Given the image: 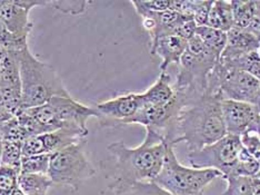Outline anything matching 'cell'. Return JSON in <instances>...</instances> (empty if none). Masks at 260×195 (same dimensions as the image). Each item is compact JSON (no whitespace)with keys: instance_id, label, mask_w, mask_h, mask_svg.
<instances>
[{"instance_id":"6da1fadb","label":"cell","mask_w":260,"mask_h":195,"mask_svg":"<svg viewBox=\"0 0 260 195\" xmlns=\"http://www.w3.org/2000/svg\"><path fill=\"white\" fill-rule=\"evenodd\" d=\"M168 144L160 135L146 129L143 143L137 147H129L122 141L108 145L109 158L100 165L110 195H116L123 188L140 182H153L166 157Z\"/></svg>"},{"instance_id":"7a4b0ae2","label":"cell","mask_w":260,"mask_h":195,"mask_svg":"<svg viewBox=\"0 0 260 195\" xmlns=\"http://www.w3.org/2000/svg\"><path fill=\"white\" fill-rule=\"evenodd\" d=\"M220 95H206L186 104L176 120L175 144L185 143L189 152L199 151L227 135Z\"/></svg>"},{"instance_id":"3957f363","label":"cell","mask_w":260,"mask_h":195,"mask_svg":"<svg viewBox=\"0 0 260 195\" xmlns=\"http://www.w3.org/2000/svg\"><path fill=\"white\" fill-rule=\"evenodd\" d=\"M18 62L21 110L39 107L54 97H70L56 70L39 61L28 46L18 52Z\"/></svg>"},{"instance_id":"277c9868","label":"cell","mask_w":260,"mask_h":195,"mask_svg":"<svg viewBox=\"0 0 260 195\" xmlns=\"http://www.w3.org/2000/svg\"><path fill=\"white\" fill-rule=\"evenodd\" d=\"M216 177H221L216 170L182 165L176 156L175 146L169 145L161 171L153 182L171 195H204L205 188Z\"/></svg>"},{"instance_id":"5b68a950","label":"cell","mask_w":260,"mask_h":195,"mask_svg":"<svg viewBox=\"0 0 260 195\" xmlns=\"http://www.w3.org/2000/svg\"><path fill=\"white\" fill-rule=\"evenodd\" d=\"M219 63V57L207 49L197 35L188 40L185 54L179 63V72L177 75L175 90L186 91L194 96L207 94V79Z\"/></svg>"},{"instance_id":"8992f818","label":"cell","mask_w":260,"mask_h":195,"mask_svg":"<svg viewBox=\"0 0 260 195\" xmlns=\"http://www.w3.org/2000/svg\"><path fill=\"white\" fill-rule=\"evenodd\" d=\"M44 125L57 131L69 129L88 135L87 122L91 117L100 118L96 108L77 102L70 97H54L48 103L26 110Z\"/></svg>"},{"instance_id":"52a82bcc","label":"cell","mask_w":260,"mask_h":195,"mask_svg":"<svg viewBox=\"0 0 260 195\" xmlns=\"http://www.w3.org/2000/svg\"><path fill=\"white\" fill-rule=\"evenodd\" d=\"M96 174V169L87 157L80 143L51 154L48 176L54 185H61L77 192L85 181Z\"/></svg>"},{"instance_id":"ba28073f","label":"cell","mask_w":260,"mask_h":195,"mask_svg":"<svg viewBox=\"0 0 260 195\" xmlns=\"http://www.w3.org/2000/svg\"><path fill=\"white\" fill-rule=\"evenodd\" d=\"M242 144L239 136L227 134L216 143L199 151L189 152L187 158L193 169H212L221 173V179L232 175L238 161Z\"/></svg>"},{"instance_id":"9c48e42d","label":"cell","mask_w":260,"mask_h":195,"mask_svg":"<svg viewBox=\"0 0 260 195\" xmlns=\"http://www.w3.org/2000/svg\"><path fill=\"white\" fill-rule=\"evenodd\" d=\"M221 110L227 134L240 137L246 133H258L260 112L256 105L223 99Z\"/></svg>"},{"instance_id":"30bf717a","label":"cell","mask_w":260,"mask_h":195,"mask_svg":"<svg viewBox=\"0 0 260 195\" xmlns=\"http://www.w3.org/2000/svg\"><path fill=\"white\" fill-rule=\"evenodd\" d=\"M88 135L69 129H57L37 136L28 137L22 145V155L31 156L40 154H54L66 147L80 143Z\"/></svg>"},{"instance_id":"8fae6325","label":"cell","mask_w":260,"mask_h":195,"mask_svg":"<svg viewBox=\"0 0 260 195\" xmlns=\"http://www.w3.org/2000/svg\"><path fill=\"white\" fill-rule=\"evenodd\" d=\"M143 106V94L132 93L99 103L96 105V110L99 113L100 118H104L106 123L126 125V123L137 114Z\"/></svg>"},{"instance_id":"7c38bea8","label":"cell","mask_w":260,"mask_h":195,"mask_svg":"<svg viewBox=\"0 0 260 195\" xmlns=\"http://www.w3.org/2000/svg\"><path fill=\"white\" fill-rule=\"evenodd\" d=\"M30 10L21 7L17 0H0V18L8 31L19 38H28L32 23L29 20Z\"/></svg>"},{"instance_id":"4fadbf2b","label":"cell","mask_w":260,"mask_h":195,"mask_svg":"<svg viewBox=\"0 0 260 195\" xmlns=\"http://www.w3.org/2000/svg\"><path fill=\"white\" fill-rule=\"evenodd\" d=\"M188 41L177 35L159 37L151 41L150 54L161 58L160 70L167 72L171 64L179 65L182 55L185 54Z\"/></svg>"},{"instance_id":"5bb4252c","label":"cell","mask_w":260,"mask_h":195,"mask_svg":"<svg viewBox=\"0 0 260 195\" xmlns=\"http://www.w3.org/2000/svg\"><path fill=\"white\" fill-rule=\"evenodd\" d=\"M260 41L247 31L233 27L227 32V44L219 62H228L253 51H258Z\"/></svg>"},{"instance_id":"9a60e30c","label":"cell","mask_w":260,"mask_h":195,"mask_svg":"<svg viewBox=\"0 0 260 195\" xmlns=\"http://www.w3.org/2000/svg\"><path fill=\"white\" fill-rule=\"evenodd\" d=\"M143 94L144 105L161 106L169 103L175 96L174 85H171V77L167 72H161L155 84L150 86Z\"/></svg>"},{"instance_id":"2e32d148","label":"cell","mask_w":260,"mask_h":195,"mask_svg":"<svg viewBox=\"0 0 260 195\" xmlns=\"http://www.w3.org/2000/svg\"><path fill=\"white\" fill-rule=\"evenodd\" d=\"M207 26L227 33L234 27L232 3L228 0H216L210 9Z\"/></svg>"},{"instance_id":"e0dca14e","label":"cell","mask_w":260,"mask_h":195,"mask_svg":"<svg viewBox=\"0 0 260 195\" xmlns=\"http://www.w3.org/2000/svg\"><path fill=\"white\" fill-rule=\"evenodd\" d=\"M52 185L47 174L20 173L18 177V188L26 195H47Z\"/></svg>"},{"instance_id":"ac0fdd59","label":"cell","mask_w":260,"mask_h":195,"mask_svg":"<svg viewBox=\"0 0 260 195\" xmlns=\"http://www.w3.org/2000/svg\"><path fill=\"white\" fill-rule=\"evenodd\" d=\"M196 35L203 40L207 49L220 59L221 52L227 44V33L208 26H203L197 28Z\"/></svg>"},{"instance_id":"d6986e66","label":"cell","mask_w":260,"mask_h":195,"mask_svg":"<svg viewBox=\"0 0 260 195\" xmlns=\"http://www.w3.org/2000/svg\"><path fill=\"white\" fill-rule=\"evenodd\" d=\"M234 27L246 31L255 13V0H232Z\"/></svg>"},{"instance_id":"ffe728a7","label":"cell","mask_w":260,"mask_h":195,"mask_svg":"<svg viewBox=\"0 0 260 195\" xmlns=\"http://www.w3.org/2000/svg\"><path fill=\"white\" fill-rule=\"evenodd\" d=\"M227 68H235L246 72L260 81V57L258 51L250 52L245 56L228 62H219Z\"/></svg>"},{"instance_id":"44dd1931","label":"cell","mask_w":260,"mask_h":195,"mask_svg":"<svg viewBox=\"0 0 260 195\" xmlns=\"http://www.w3.org/2000/svg\"><path fill=\"white\" fill-rule=\"evenodd\" d=\"M260 171V164L257 159L250 155L244 147L239 154L238 161L236 163V166L233 171L232 176H247V177H253L256 176ZM227 179V177H226Z\"/></svg>"},{"instance_id":"7402d4cb","label":"cell","mask_w":260,"mask_h":195,"mask_svg":"<svg viewBox=\"0 0 260 195\" xmlns=\"http://www.w3.org/2000/svg\"><path fill=\"white\" fill-rule=\"evenodd\" d=\"M50 158H51V154L23 156L21 161L20 173L48 175Z\"/></svg>"},{"instance_id":"603a6c76","label":"cell","mask_w":260,"mask_h":195,"mask_svg":"<svg viewBox=\"0 0 260 195\" xmlns=\"http://www.w3.org/2000/svg\"><path fill=\"white\" fill-rule=\"evenodd\" d=\"M17 121L20 124L23 131L26 132L28 137L31 136H37V135H41L45 133L52 132L54 129L44 125L40 122H38L36 118H34L30 114H28L26 110H22L20 114L16 116Z\"/></svg>"},{"instance_id":"cb8c5ba5","label":"cell","mask_w":260,"mask_h":195,"mask_svg":"<svg viewBox=\"0 0 260 195\" xmlns=\"http://www.w3.org/2000/svg\"><path fill=\"white\" fill-rule=\"evenodd\" d=\"M0 134L4 142H8V143L23 144V142L28 138L26 132L23 131L16 117L0 125Z\"/></svg>"},{"instance_id":"d4e9b609","label":"cell","mask_w":260,"mask_h":195,"mask_svg":"<svg viewBox=\"0 0 260 195\" xmlns=\"http://www.w3.org/2000/svg\"><path fill=\"white\" fill-rule=\"evenodd\" d=\"M22 145L23 144L8 143V142H4L2 165H6V166L13 168L20 172L21 161L23 157Z\"/></svg>"},{"instance_id":"484cf974","label":"cell","mask_w":260,"mask_h":195,"mask_svg":"<svg viewBox=\"0 0 260 195\" xmlns=\"http://www.w3.org/2000/svg\"><path fill=\"white\" fill-rule=\"evenodd\" d=\"M116 195H171L155 182L134 183Z\"/></svg>"},{"instance_id":"4316f807","label":"cell","mask_w":260,"mask_h":195,"mask_svg":"<svg viewBox=\"0 0 260 195\" xmlns=\"http://www.w3.org/2000/svg\"><path fill=\"white\" fill-rule=\"evenodd\" d=\"M224 180L227 188L221 195H252V177L232 176Z\"/></svg>"},{"instance_id":"83f0119b","label":"cell","mask_w":260,"mask_h":195,"mask_svg":"<svg viewBox=\"0 0 260 195\" xmlns=\"http://www.w3.org/2000/svg\"><path fill=\"white\" fill-rule=\"evenodd\" d=\"M19 174V171L0 164V195H10L18 188Z\"/></svg>"},{"instance_id":"f1b7e54d","label":"cell","mask_w":260,"mask_h":195,"mask_svg":"<svg viewBox=\"0 0 260 195\" xmlns=\"http://www.w3.org/2000/svg\"><path fill=\"white\" fill-rule=\"evenodd\" d=\"M0 46L7 51H20L28 46L27 38H19L11 34L0 18Z\"/></svg>"},{"instance_id":"f546056e","label":"cell","mask_w":260,"mask_h":195,"mask_svg":"<svg viewBox=\"0 0 260 195\" xmlns=\"http://www.w3.org/2000/svg\"><path fill=\"white\" fill-rule=\"evenodd\" d=\"M132 5L136 11L146 10L153 11V13H160V11L170 10L171 0H134Z\"/></svg>"},{"instance_id":"4dcf8cb0","label":"cell","mask_w":260,"mask_h":195,"mask_svg":"<svg viewBox=\"0 0 260 195\" xmlns=\"http://www.w3.org/2000/svg\"><path fill=\"white\" fill-rule=\"evenodd\" d=\"M240 141L242 147L249 153L250 155L255 157L258 163L260 164V136L255 133V132H250V133H246L240 136Z\"/></svg>"},{"instance_id":"1f68e13d","label":"cell","mask_w":260,"mask_h":195,"mask_svg":"<svg viewBox=\"0 0 260 195\" xmlns=\"http://www.w3.org/2000/svg\"><path fill=\"white\" fill-rule=\"evenodd\" d=\"M212 4V0H197L196 7L193 9V21L198 27L207 26Z\"/></svg>"},{"instance_id":"d6a6232c","label":"cell","mask_w":260,"mask_h":195,"mask_svg":"<svg viewBox=\"0 0 260 195\" xmlns=\"http://www.w3.org/2000/svg\"><path fill=\"white\" fill-rule=\"evenodd\" d=\"M246 31L260 41V0H255V13H253L250 25Z\"/></svg>"},{"instance_id":"836d02e7","label":"cell","mask_w":260,"mask_h":195,"mask_svg":"<svg viewBox=\"0 0 260 195\" xmlns=\"http://www.w3.org/2000/svg\"><path fill=\"white\" fill-rule=\"evenodd\" d=\"M15 116L10 113L7 109V107L3 104L2 100H0V125H3L6 122L13 120Z\"/></svg>"},{"instance_id":"e575fe53","label":"cell","mask_w":260,"mask_h":195,"mask_svg":"<svg viewBox=\"0 0 260 195\" xmlns=\"http://www.w3.org/2000/svg\"><path fill=\"white\" fill-rule=\"evenodd\" d=\"M252 195H260V179L257 176L252 177Z\"/></svg>"},{"instance_id":"d590c367","label":"cell","mask_w":260,"mask_h":195,"mask_svg":"<svg viewBox=\"0 0 260 195\" xmlns=\"http://www.w3.org/2000/svg\"><path fill=\"white\" fill-rule=\"evenodd\" d=\"M7 54H8V51L6 50L3 46H0V65L4 63L5 58L7 57Z\"/></svg>"},{"instance_id":"8d00e7d4","label":"cell","mask_w":260,"mask_h":195,"mask_svg":"<svg viewBox=\"0 0 260 195\" xmlns=\"http://www.w3.org/2000/svg\"><path fill=\"white\" fill-rule=\"evenodd\" d=\"M3 149H4V140L0 134V164H2V156H3Z\"/></svg>"},{"instance_id":"74e56055","label":"cell","mask_w":260,"mask_h":195,"mask_svg":"<svg viewBox=\"0 0 260 195\" xmlns=\"http://www.w3.org/2000/svg\"><path fill=\"white\" fill-rule=\"evenodd\" d=\"M10 195H26L25 193H23L22 191H20L19 188H17V190H15L13 193H11Z\"/></svg>"},{"instance_id":"f35d334b","label":"cell","mask_w":260,"mask_h":195,"mask_svg":"<svg viewBox=\"0 0 260 195\" xmlns=\"http://www.w3.org/2000/svg\"><path fill=\"white\" fill-rule=\"evenodd\" d=\"M256 106H257V108H258L259 112H260V90H259V94H258V98H257Z\"/></svg>"},{"instance_id":"ab89813d","label":"cell","mask_w":260,"mask_h":195,"mask_svg":"<svg viewBox=\"0 0 260 195\" xmlns=\"http://www.w3.org/2000/svg\"><path fill=\"white\" fill-rule=\"evenodd\" d=\"M258 54H259V57H260V45H259V48H258Z\"/></svg>"},{"instance_id":"60d3db41","label":"cell","mask_w":260,"mask_h":195,"mask_svg":"<svg viewBox=\"0 0 260 195\" xmlns=\"http://www.w3.org/2000/svg\"><path fill=\"white\" fill-rule=\"evenodd\" d=\"M256 176H257V177H259V179H260V171H259V173H258Z\"/></svg>"},{"instance_id":"b9f144b4","label":"cell","mask_w":260,"mask_h":195,"mask_svg":"<svg viewBox=\"0 0 260 195\" xmlns=\"http://www.w3.org/2000/svg\"><path fill=\"white\" fill-rule=\"evenodd\" d=\"M258 135H259V136H260V128H259V131H258V133H257Z\"/></svg>"}]
</instances>
